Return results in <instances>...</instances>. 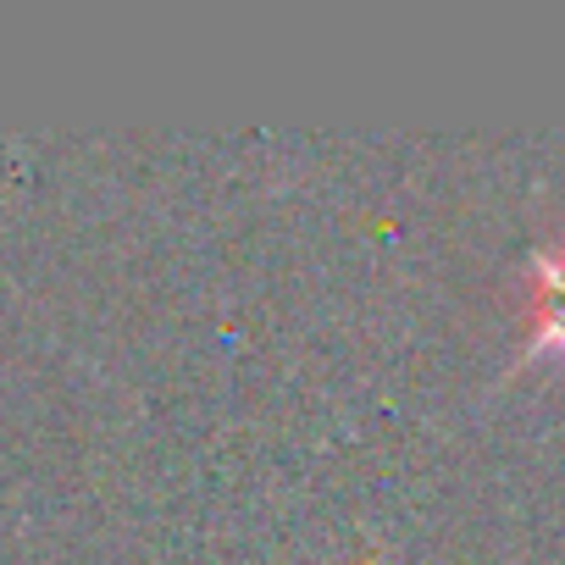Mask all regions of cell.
Masks as SVG:
<instances>
[{
    "instance_id": "1",
    "label": "cell",
    "mask_w": 565,
    "mask_h": 565,
    "mask_svg": "<svg viewBox=\"0 0 565 565\" xmlns=\"http://www.w3.org/2000/svg\"><path fill=\"white\" fill-rule=\"evenodd\" d=\"M532 328H537V344L565 350V244L548 249L532 271Z\"/></svg>"
}]
</instances>
